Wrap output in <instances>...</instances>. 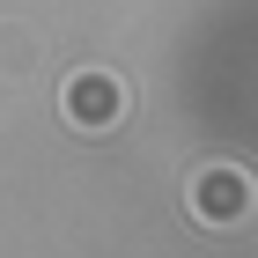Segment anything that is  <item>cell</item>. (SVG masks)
<instances>
[{"mask_svg": "<svg viewBox=\"0 0 258 258\" xmlns=\"http://www.w3.org/2000/svg\"><path fill=\"white\" fill-rule=\"evenodd\" d=\"M30 67H37V37L22 22H0V81H22Z\"/></svg>", "mask_w": 258, "mask_h": 258, "instance_id": "3957f363", "label": "cell"}, {"mask_svg": "<svg viewBox=\"0 0 258 258\" xmlns=\"http://www.w3.org/2000/svg\"><path fill=\"white\" fill-rule=\"evenodd\" d=\"M59 111H67V125H81V133H111V125L125 118V89L89 67V74H74L59 89Z\"/></svg>", "mask_w": 258, "mask_h": 258, "instance_id": "7a4b0ae2", "label": "cell"}, {"mask_svg": "<svg viewBox=\"0 0 258 258\" xmlns=\"http://www.w3.org/2000/svg\"><path fill=\"white\" fill-rule=\"evenodd\" d=\"M184 207H192V214L207 221V229H236V221H251L258 192H251V177H243V170L214 162V170H199V177L184 184Z\"/></svg>", "mask_w": 258, "mask_h": 258, "instance_id": "6da1fadb", "label": "cell"}]
</instances>
